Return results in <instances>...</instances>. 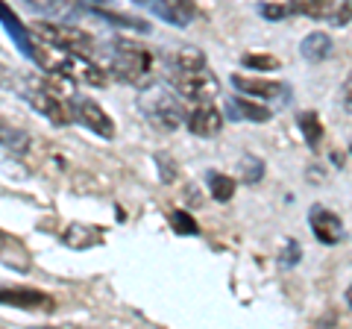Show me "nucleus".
I'll use <instances>...</instances> for the list:
<instances>
[{
    "label": "nucleus",
    "mask_w": 352,
    "mask_h": 329,
    "mask_svg": "<svg viewBox=\"0 0 352 329\" xmlns=\"http://www.w3.org/2000/svg\"><path fill=\"white\" fill-rule=\"evenodd\" d=\"M308 224H311V233L320 244L332 247L338 241H344V221L332 209H326V206H314L311 215H308Z\"/></svg>",
    "instance_id": "obj_9"
},
{
    "label": "nucleus",
    "mask_w": 352,
    "mask_h": 329,
    "mask_svg": "<svg viewBox=\"0 0 352 329\" xmlns=\"http://www.w3.org/2000/svg\"><path fill=\"white\" fill-rule=\"evenodd\" d=\"M258 12H261V18H267V21H285L291 15V6L288 3H261Z\"/></svg>",
    "instance_id": "obj_24"
},
{
    "label": "nucleus",
    "mask_w": 352,
    "mask_h": 329,
    "mask_svg": "<svg viewBox=\"0 0 352 329\" xmlns=\"http://www.w3.org/2000/svg\"><path fill=\"white\" fill-rule=\"evenodd\" d=\"M109 74L120 83H144L153 74V53L129 39H115L112 41V62H109Z\"/></svg>",
    "instance_id": "obj_1"
},
{
    "label": "nucleus",
    "mask_w": 352,
    "mask_h": 329,
    "mask_svg": "<svg viewBox=\"0 0 352 329\" xmlns=\"http://www.w3.org/2000/svg\"><path fill=\"white\" fill-rule=\"evenodd\" d=\"M300 244H296V241H285V253H282V265L285 268H291V265H296V262H300Z\"/></svg>",
    "instance_id": "obj_25"
},
{
    "label": "nucleus",
    "mask_w": 352,
    "mask_h": 329,
    "mask_svg": "<svg viewBox=\"0 0 352 329\" xmlns=\"http://www.w3.org/2000/svg\"><path fill=\"white\" fill-rule=\"evenodd\" d=\"M291 15H305V18H317L323 21L332 15L335 0H291Z\"/></svg>",
    "instance_id": "obj_16"
},
{
    "label": "nucleus",
    "mask_w": 352,
    "mask_h": 329,
    "mask_svg": "<svg viewBox=\"0 0 352 329\" xmlns=\"http://www.w3.org/2000/svg\"><path fill=\"white\" fill-rule=\"evenodd\" d=\"M296 127H300V133H302L308 147H311V150L320 147L323 124H320V118H317V112H300V115H296Z\"/></svg>",
    "instance_id": "obj_17"
},
{
    "label": "nucleus",
    "mask_w": 352,
    "mask_h": 329,
    "mask_svg": "<svg viewBox=\"0 0 352 329\" xmlns=\"http://www.w3.org/2000/svg\"><path fill=\"white\" fill-rule=\"evenodd\" d=\"M261 177H264V162L261 159H256V156L241 159V180H244L247 185H256Z\"/></svg>",
    "instance_id": "obj_21"
},
{
    "label": "nucleus",
    "mask_w": 352,
    "mask_h": 329,
    "mask_svg": "<svg viewBox=\"0 0 352 329\" xmlns=\"http://www.w3.org/2000/svg\"><path fill=\"white\" fill-rule=\"evenodd\" d=\"M206 65V56L197 47H182L170 56V68H200Z\"/></svg>",
    "instance_id": "obj_18"
},
{
    "label": "nucleus",
    "mask_w": 352,
    "mask_h": 329,
    "mask_svg": "<svg viewBox=\"0 0 352 329\" xmlns=\"http://www.w3.org/2000/svg\"><path fill=\"white\" fill-rule=\"evenodd\" d=\"M68 109H71V118L76 120V124H82L88 127L94 136H100V138H115V120L106 115V109L91 100V97H76L71 94V100H68Z\"/></svg>",
    "instance_id": "obj_6"
},
{
    "label": "nucleus",
    "mask_w": 352,
    "mask_h": 329,
    "mask_svg": "<svg viewBox=\"0 0 352 329\" xmlns=\"http://www.w3.org/2000/svg\"><path fill=\"white\" fill-rule=\"evenodd\" d=\"M332 50H335V45H332V39H329L326 32H308V36L302 39V45H300L302 59L311 62V65L326 62L329 56H332Z\"/></svg>",
    "instance_id": "obj_14"
},
{
    "label": "nucleus",
    "mask_w": 352,
    "mask_h": 329,
    "mask_svg": "<svg viewBox=\"0 0 352 329\" xmlns=\"http://www.w3.org/2000/svg\"><path fill=\"white\" fill-rule=\"evenodd\" d=\"M132 3H150V0H132Z\"/></svg>",
    "instance_id": "obj_28"
},
{
    "label": "nucleus",
    "mask_w": 352,
    "mask_h": 329,
    "mask_svg": "<svg viewBox=\"0 0 352 329\" xmlns=\"http://www.w3.org/2000/svg\"><path fill=\"white\" fill-rule=\"evenodd\" d=\"M30 32L38 39V45L59 50V53H82V56H91L94 47H97L91 32L71 27V24H62V21H36Z\"/></svg>",
    "instance_id": "obj_2"
},
{
    "label": "nucleus",
    "mask_w": 352,
    "mask_h": 329,
    "mask_svg": "<svg viewBox=\"0 0 352 329\" xmlns=\"http://www.w3.org/2000/svg\"><path fill=\"white\" fill-rule=\"evenodd\" d=\"M344 300H346V306L352 309V282H349V288H346V294H344Z\"/></svg>",
    "instance_id": "obj_27"
},
{
    "label": "nucleus",
    "mask_w": 352,
    "mask_h": 329,
    "mask_svg": "<svg viewBox=\"0 0 352 329\" xmlns=\"http://www.w3.org/2000/svg\"><path fill=\"white\" fill-rule=\"evenodd\" d=\"M138 106L150 124H156L159 129H176L188 120V112L182 109V103L176 100V94L168 89H147L141 92Z\"/></svg>",
    "instance_id": "obj_3"
},
{
    "label": "nucleus",
    "mask_w": 352,
    "mask_h": 329,
    "mask_svg": "<svg viewBox=\"0 0 352 329\" xmlns=\"http://www.w3.org/2000/svg\"><path fill=\"white\" fill-rule=\"evenodd\" d=\"M170 85L185 100H194V103H212L220 94L217 76L206 65H200V68H170Z\"/></svg>",
    "instance_id": "obj_4"
},
{
    "label": "nucleus",
    "mask_w": 352,
    "mask_h": 329,
    "mask_svg": "<svg viewBox=\"0 0 352 329\" xmlns=\"http://www.w3.org/2000/svg\"><path fill=\"white\" fill-rule=\"evenodd\" d=\"M150 12L162 18L164 24L170 27H191L197 18H200V6L194 0H150Z\"/></svg>",
    "instance_id": "obj_8"
},
{
    "label": "nucleus",
    "mask_w": 352,
    "mask_h": 329,
    "mask_svg": "<svg viewBox=\"0 0 352 329\" xmlns=\"http://www.w3.org/2000/svg\"><path fill=\"white\" fill-rule=\"evenodd\" d=\"M349 153H352V145H349Z\"/></svg>",
    "instance_id": "obj_29"
},
{
    "label": "nucleus",
    "mask_w": 352,
    "mask_h": 329,
    "mask_svg": "<svg viewBox=\"0 0 352 329\" xmlns=\"http://www.w3.org/2000/svg\"><path fill=\"white\" fill-rule=\"evenodd\" d=\"M344 106L352 112V74L346 76V83H344Z\"/></svg>",
    "instance_id": "obj_26"
},
{
    "label": "nucleus",
    "mask_w": 352,
    "mask_h": 329,
    "mask_svg": "<svg viewBox=\"0 0 352 329\" xmlns=\"http://www.w3.org/2000/svg\"><path fill=\"white\" fill-rule=\"evenodd\" d=\"M170 226L176 229V235H200V226H197V221L185 209L170 212Z\"/></svg>",
    "instance_id": "obj_19"
},
{
    "label": "nucleus",
    "mask_w": 352,
    "mask_h": 329,
    "mask_svg": "<svg viewBox=\"0 0 352 329\" xmlns=\"http://www.w3.org/2000/svg\"><path fill=\"white\" fill-rule=\"evenodd\" d=\"M47 68L56 71L59 76H68V80H82L88 85H106L109 83V71L100 68L97 62H91V56H82V53H59V59L50 62Z\"/></svg>",
    "instance_id": "obj_5"
},
{
    "label": "nucleus",
    "mask_w": 352,
    "mask_h": 329,
    "mask_svg": "<svg viewBox=\"0 0 352 329\" xmlns=\"http://www.w3.org/2000/svg\"><path fill=\"white\" fill-rule=\"evenodd\" d=\"M206 189H208V194H212V200L229 203L235 197V180L226 177V173H220V171H208L206 173Z\"/></svg>",
    "instance_id": "obj_15"
},
{
    "label": "nucleus",
    "mask_w": 352,
    "mask_h": 329,
    "mask_svg": "<svg viewBox=\"0 0 352 329\" xmlns=\"http://www.w3.org/2000/svg\"><path fill=\"white\" fill-rule=\"evenodd\" d=\"M59 238H62V244L71 250H88V247L103 244V229L91 226V224H68Z\"/></svg>",
    "instance_id": "obj_13"
},
{
    "label": "nucleus",
    "mask_w": 352,
    "mask_h": 329,
    "mask_svg": "<svg viewBox=\"0 0 352 329\" xmlns=\"http://www.w3.org/2000/svg\"><path fill=\"white\" fill-rule=\"evenodd\" d=\"M6 306H15V309H27V312H41V315H50L56 312V300L44 291L36 288H3L0 291Z\"/></svg>",
    "instance_id": "obj_10"
},
{
    "label": "nucleus",
    "mask_w": 352,
    "mask_h": 329,
    "mask_svg": "<svg viewBox=\"0 0 352 329\" xmlns=\"http://www.w3.org/2000/svg\"><path fill=\"white\" fill-rule=\"evenodd\" d=\"M232 85L247 94V97H258V100H267V103H288L291 100V89L285 83L276 80H261V76H244V74H232Z\"/></svg>",
    "instance_id": "obj_7"
},
{
    "label": "nucleus",
    "mask_w": 352,
    "mask_h": 329,
    "mask_svg": "<svg viewBox=\"0 0 352 329\" xmlns=\"http://www.w3.org/2000/svg\"><path fill=\"white\" fill-rule=\"evenodd\" d=\"M24 3L32 6L36 12H44V15H65V12H71L68 0H24Z\"/></svg>",
    "instance_id": "obj_22"
},
{
    "label": "nucleus",
    "mask_w": 352,
    "mask_h": 329,
    "mask_svg": "<svg viewBox=\"0 0 352 329\" xmlns=\"http://www.w3.org/2000/svg\"><path fill=\"white\" fill-rule=\"evenodd\" d=\"M244 68H256V71H276L282 68V62L276 56H270V53H244Z\"/></svg>",
    "instance_id": "obj_20"
},
{
    "label": "nucleus",
    "mask_w": 352,
    "mask_h": 329,
    "mask_svg": "<svg viewBox=\"0 0 352 329\" xmlns=\"http://www.w3.org/2000/svg\"><path fill=\"white\" fill-rule=\"evenodd\" d=\"M223 115L226 112H220L217 106L212 103H197L191 112H188V129L194 136H200V138H214L220 129H223Z\"/></svg>",
    "instance_id": "obj_11"
},
{
    "label": "nucleus",
    "mask_w": 352,
    "mask_h": 329,
    "mask_svg": "<svg viewBox=\"0 0 352 329\" xmlns=\"http://www.w3.org/2000/svg\"><path fill=\"white\" fill-rule=\"evenodd\" d=\"M223 109H226V118H229V120H252V124H264V120L273 118L267 106L247 100V94H244V97H238V94L226 97Z\"/></svg>",
    "instance_id": "obj_12"
},
{
    "label": "nucleus",
    "mask_w": 352,
    "mask_h": 329,
    "mask_svg": "<svg viewBox=\"0 0 352 329\" xmlns=\"http://www.w3.org/2000/svg\"><path fill=\"white\" fill-rule=\"evenodd\" d=\"M329 21H332L335 27H344L352 21V0H335V9L332 15H329Z\"/></svg>",
    "instance_id": "obj_23"
}]
</instances>
